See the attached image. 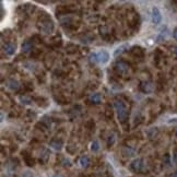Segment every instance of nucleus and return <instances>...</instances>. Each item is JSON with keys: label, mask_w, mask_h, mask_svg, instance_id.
Listing matches in <instances>:
<instances>
[{"label": "nucleus", "mask_w": 177, "mask_h": 177, "mask_svg": "<svg viewBox=\"0 0 177 177\" xmlns=\"http://www.w3.org/2000/svg\"><path fill=\"white\" fill-rule=\"evenodd\" d=\"M130 170L134 173H140L143 170V167H144V163H143V160L142 159H136L134 160L130 164Z\"/></svg>", "instance_id": "nucleus-4"}, {"label": "nucleus", "mask_w": 177, "mask_h": 177, "mask_svg": "<svg viewBox=\"0 0 177 177\" xmlns=\"http://www.w3.org/2000/svg\"><path fill=\"white\" fill-rule=\"evenodd\" d=\"M157 132H159V131H157V129H156V128H152V129L148 130V132H147V134H148L149 138H153V137H155L156 134H157Z\"/></svg>", "instance_id": "nucleus-18"}, {"label": "nucleus", "mask_w": 177, "mask_h": 177, "mask_svg": "<svg viewBox=\"0 0 177 177\" xmlns=\"http://www.w3.org/2000/svg\"><path fill=\"white\" fill-rule=\"evenodd\" d=\"M79 163H80V166L83 167V168H87V167L90 166V159L87 157V156H81L79 160Z\"/></svg>", "instance_id": "nucleus-10"}, {"label": "nucleus", "mask_w": 177, "mask_h": 177, "mask_svg": "<svg viewBox=\"0 0 177 177\" xmlns=\"http://www.w3.org/2000/svg\"><path fill=\"white\" fill-rule=\"evenodd\" d=\"M114 107H115V111L117 113V117H118V120L120 123L124 124L128 118V111H127V107L125 103L120 100H116L114 102Z\"/></svg>", "instance_id": "nucleus-1"}, {"label": "nucleus", "mask_w": 177, "mask_h": 177, "mask_svg": "<svg viewBox=\"0 0 177 177\" xmlns=\"http://www.w3.org/2000/svg\"><path fill=\"white\" fill-rule=\"evenodd\" d=\"M175 54L177 55V47H175Z\"/></svg>", "instance_id": "nucleus-27"}, {"label": "nucleus", "mask_w": 177, "mask_h": 177, "mask_svg": "<svg viewBox=\"0 0 177 177\" xmlns=\"http://www.w3.org/2000/svg\"><path fill=\"white\" fill-rule=\"evenodd\" d=\"M62 144H64V143H62L61 140H53L51 142V147L54 148L55 150H61Z\"/></svg>", "instance_id": "nucleus-12"}, {"label": "nucleus", "mask_w": 177, "mask_h": 177, "mask_svg": "<svg viewBox=\"0 0 177 177\" xmlns=\"http://www.w3.org/2000/svg\"><path fill=\"white\" fill-rule=\"evenodd\" d=\"M40 31H43L44 33L46 34H51L53 31H54V23L51 21V19L48 17H45V18H42L40 21Z\"/></svg>", "instance_id": "nucleus-2"}, {"label": "nucleus", "mask_w": 177, "mask_h": 177, "mask_svg": "<svg viewBox=\"0 0 177 177\" xmlns=\"http://www.w3.org/2000/svg\"><path fill=\"white\" fill-rule=\"evenodd\" d=\"M32 47H33V43L30 40H26L25 42H23L22 44V53L24 54H27L30 51H32Z\"/></svg>", "instance_id": "nucleus-8"}, {"label": "nucleus", "mask_w": 177, "mask_h": 177, "mask_svg": "<svg viewBox=\"0 0 177 177\" xmlns=\"http://www.w3.org/2000/svg\"><path fill=\"white\" fill-rule=\"evenodd\" d=\"M140 89L142 92H144V93H150L152 92L153 90V84L151 82H142L140 85Z\"/></svg>", "instance_id": "nucleus-9"}, {"label": "nucleus", "mask_w": 177, "mask_h": 177, "mask_svg": "<svg viewBox=\"0 0 177 177\" xmlns=\"http://www.w3.org/2000/svg\"><path fill=\"white\" fill-rule=\"evenodd\" d=\"M64 166H71V164H70V162H69V160H66L64 159Z\"/></svg>", "instance_id": "nucleus-22"}, {"label": "nucleus", "mask_w": 177, "mask_h": 177, "mask_svg": "<svg viewBox=\"0 0 177 177\" xmlns=\"http://www.w3.org/2000/svg\"><path fill=\"white\" fill-rule=\"evenodd\" d=\"M173 160H174V163H176V164H177V149L175 150V151H174Z\"/></svg>", "instance_id": "nucleus-23"}, {"label": "nucleus", "mask_w": 177, "mask_h": 177, "mask_svg": "<svg viewBox=\"0 0 177 177\" xmlns=\"http://www.w3.org/2000/svg\"><path fill=\"white\" fill-rule=\"evenodd\" d=\"M98 60L100 64L104 65L109 60V54L106 51H101L100 53H98Z\"/></svg>", "instance_id": "nucleus-6"}, {"label": "nucleus", "mask_w": 177, "mask_h": 177, "mask_svg": "<svg viewBox=\"0 0 177 177\" xmlns=\"http://www.w3.org/2000/svg\"><path fill=\"white\" fill-rule=\"evenodd\" d=\"M173 36L175 40H177V29L174 30V32H173Z\"/></svg>", "instance_id": "nucleus-24"}, {"label": "nucleus", "mask_w": 177, "mask_h": 177, "mask_svg": "<svg viewBox=\"0 0 177 177\" xmlns=\"http://www.w3.org/2000/svg\"><path fill=\"white\" fill-rule=\"evenodd\" d=\"M114 143H115V136H114V134H109L108 139H107V145H108V147H112Z\"/></svg>", "instance_id": "nucleus-19"}, {"label": "nucleus", "mask_w": 177, "mask_h": 177, "mask_svg": "<svg viewBox=\"0 0 177 177\" xmlns=\"http://www.w3.org/2000/svg\"><path fill=\"white\" fill-rule=\"evenodd\" d=\"M125 48H127V46L126 45H123V46H120V47H118L117 49L115 51V53H114V56H118V55H120V54H123L124 51H126Z\"/></svg>", "instance_id": "nucleus-16"}, {"label": "nucleus", "mask_w": 177, "mask_h": 177, "mask_svg": "<svg viewBox=\"0 0 177 177\" xmlns=\"http://www.w3.org/2000/svg\"><path fill=\"white\" fill-rule=\"evenodd\" d=\"M90 101L92 102L93 104H95V105L100 104V103H101V101H102L101 94H100V93H94L93 95H91Z\"/></svg>", "instance_id": "nucleus-11"}, {"label": "nucleus", "mask_w": 177, "mask_h": 177, "mask_svg": "<svg viewBox=\"0 0 177 177\" xmlns=\"http://www.w3.org/2000/svg\"><path fill=\"white\" fill-rule=\"evenodd\" d=\"M91 150L93 152H98L100 150V143H98V141H93L92 142V144H91Z\"/></svg>", "instance_id": "nucleus-17"}, {"label": "nucleus", "mask_w": 177, "mask_h": 177, "mask_svg": "<svg viewBox=\"0 0 177 177\" xmlns=\"http://www.w3.org/2000/svg\"><path fill=\"white\" fill-rule=\"evenodd\" d=\"M4 51H6V54L9 55V56H12V55L15 54V51H17V46L14 44L12 43H8L4 46Z\"/></svg>", "instance_id": "nucleus-7"}, {"label": "nucleus", "mask_w": 177, "mask_h": 177, "mask_svg": "<svg viewBox=\"0 0 177 177\" xmlns=\"http://www.w3.org/2000/svg\"><path fill=\"white\" fill-rule=\"evenodd\" d=\"M20 100L22 101V103H23V104H25V105H29L30 103H31V100H30V98H25V96H21V98H20Z\"/></svg>", "instance_id": "nucleus-20"}, {"label": "nucleus", "mask_w": 177, "mask_h": 177, "mask_svg": "<svg viewBox=\"0 0 177 177\" xmlns=\"http://www.w3.org/2000/svg\"><path fill=\"white\" fill-rule=\"evenodd\" d=\"M89 61H90L91 64H96V62H98V54H95V53L90 54V56H89Z\"/></svg>", "instance_id": "nucleus-15"}, {"label": "nucleus", "mask_w": 177, "mask_h": 177, "mask_svg": "<svg viewBox=\"0 0 177 177\" xmlns=\"http://www.w3.org/2000/svg\"><path fill=\"white\" fill-rule=\"evenodd\" d=\"M131 53H132L134 56H139V57H142V56H143V49H142L141 47H139V46L132 47Z\"/></svg>", "instance_id": "nucleus-13"}, {"label": "nucleus", "mask_w": 177, "mask_h": 177, "mask_svg": "<svg viewBox=\"0 0 177 177\" xmlns=\"http://www.w3.org/2000/svg\"><path fill=\"white\" fill-rule=\"evenodd\" d=\"M53 177H61V176H60V175H58V174H56V175H54Z\"/></svg>", "instance_id": "nucleus-26"}, {"label": "nucleus", "mask_w": 177, "mask_h": 177, "mask_svg": "<svg viewBox=\"0 0 177 177\" xmlns=\"http://www.w3.org/2000/svg\"><path fill=\"white\" fill-rule=\"evenodd\" d=\"M170 177H177V170L176 172H174V173L170 175Z\"/></svg>", "instance_id": "nucleus-25"}, {"label": "nucleus", "mask_w": 177, "mask_h": 177, "mask_svg": "<svg viewBox=\"0 0 177 177\" xmlns=\"http://www.w3.org/2000/svg\"><path fill=\"white\" fill-rule=\"evenodd\" d=\"M176 137H177V131H176Z\"/></svg>", "instance_id": "nucleus-28"}, {"label": "nucleus", "mask_w": 177, "mask_h": 177, "mask_svg": "<svg viewBox=\"0 0 177 177\" xmlns=\"http://www.w3.org/2000/svg\"><path fill=\"white\" fill-rule=\"evenodd\" d=\"M25 162H26V164L29 165V166H33L34 165V160L33 159H31V157H27V156H25Z\"/></svg>", "instance_id": "nucleus-21"}, {"label": "nucleus", "mask_w": 177, "mask_h": 177, "mask_svg": "<svg viewBox=\"0 0 177 177\" xmlns=\"http://www.w3.org/2000/svg\"><path fill=\"white\" fill-rule=\"evenodd\" d=\"M151 18L153 24H160L161 23V21H162V14H161V11L159 10V8L154 7L152 9Z\"/></svg>", "instance_id": "nucleus-5"}, {"label": "nucleus", "mask_w": 177, "mask_h": 177, "mask_svg": "<svg viewBox=\"0 0 177 177\" xmlns=\"http://www.w3.org/2000/svg\"><path fill=\"white\" fill-rule=\"evenodd\" d=\"M8 87H10L12 91H14V90H18L19 87H20V84H19V82L17 81V80L12 79V80H10V81H9V84H8Z\"/></svg>", "instance_id": "nucleus-14"}, {"label": "nucleus", "mask_w": 177, "mask_h": 177, "mask_svg": "<svg viewBox=\"0 0 177 177\" xmlns=\"http://www.w3.org/2000/svg\"><path fill=\"white\" fill-rule=\"evenodd\" d=\"M115 70L117 71V73L125 76V74H127V73L129 72V65L127 62L123 61V60L117 61L115 64Z\"/></svg>", "instance_id": "nucleus-3"}]
</instances>
